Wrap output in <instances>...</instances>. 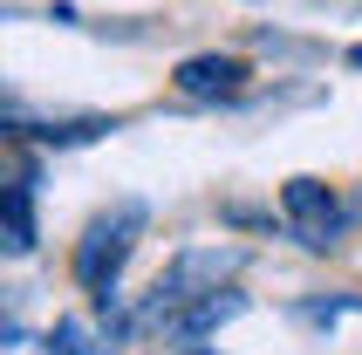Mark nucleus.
I'll list each match as a JSON object with an SVG mask.
<instances>
[{"label": "nucleus", "instance_id": "f257e3e1", "mask_svg": "<svg viewBox=\"0 0 362 355\" xmlns=\"http://www.w3.org/2000/svg\"><path fill=\"white\" fill-rule=\"evenodd\" d=\"M144 233V205H117V212H103L89 233H82L76 246V287H89V294L110 308V294H117V274L123 260H130V246H137Z\"/></svg>", "mask_w": 362, "mask_h": 355}, {"label": "nucleus", "instance_id": "f03ea898", "mask_svg": "<svg viewBox=\"0 0 362 355\" xmlns=\"http://www.w3.org/2000/svg\"><path fill=\"white\" fill-rule=\"evenodd\" d=\"M281 212H287V226H294V239L301 246H335L342 239V226H349V212H342V198L328 192L322 178H287L281 185Z\"/></svg>", "mask_w": 362, "mask_h": 355}, {"label": "nucleus", "instance_id": "7ed1b4c3", "mask_svg": "<svg viewBox=\"0 0 362 355\" xmlns=\"http://www.w3.org/2000/svg\"><path fill=\"white\" fill-rule=\"evenodd\" d=\"M178 89L199 96V103L240 96V89H246V62L240 55H192V62H178Z\"/></svg>", "mask_w": 362, "mask_h": 355}, {"label": "nucleus", "instance_id": "20e7f679", "mask_svg": "<svg viewBox=\"0 0 362 355\" xmlns=\"http://www.w3.org/2000/svg\"><path fill=\"white\" fill-rule=\"evenodd\" d=\"M240 308H246V294H240V287H212V294L185 301V308L164 321V328H171L178 342H199V335H212V328H226V321L240 315Z\"/></svg>", "mask_w": 362, "mask_h": 355}, {"label": "nucleus", "instance_id": "39448f33", "mask_svg": "<svg viewBox=\"0 0 362 355\" xmlns=\"http://www.w3.org/2000/svg\"><path fill=\"white\" fill-rule=\"evenodd\" d=\"M7 246H14V253H28V246H35V219H28V171H21L14 198H7Z\"/></svg>", "mask_w": 362, "mask_h": 355}, {"label": "nucleus", "instance_id": "423d86ee", "mask_svg": "<svg viewBox=\"0 0 362 355\" xmlns=\"http://www.w3.org/2000/svg\"><path fill=\"white\" fill-rule=\"evenodd\" d=\"M48 355H96V342H89L82 321H62L55 335H48Z\"/></svg>", "mask_w": 362, "mask_h": 355}, {"label": "nucleus", "instance_id": "0eeeda50", "mask_svg": "<svg viewBox=\"0 0 362 355\" xmlns=\"http://www.w3.org/2000/svg\"><path fill=\"white\" fill-rule=\"evenodd\" d=\"M349 62H356V69H362V48H356V55H349Z\"/></svg>", "mask_w": 362, "mask_h": 355}, {"label": "nucleus", "instance_id": "6e6552de", "mask_svg": "<svg viewBox=\"0 0 362 355\" xmlns=\"http://www.w3.org/2000/svg\"><path fill=\"white\" fill-rule=\"evenodd\" d=\"M185 355H212V349H185Z\"/></svg>", "mask_w": 362, "mask_h": 355}, {"label": "nucleus", "instance_id": "1a4fd4ad", "mask_svg": "<svg viewBox=\"0 0 362 355\" xmlns=\"http://www.w3.org/2000/svg\"><path fill=\"white\" fill-rule=\"evenodd\" d=\"M356 212H362V198H356Z\"/></svg>", "mask_w": 362, "mask_h": 355}]
</instances>
